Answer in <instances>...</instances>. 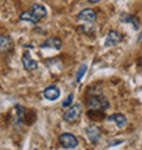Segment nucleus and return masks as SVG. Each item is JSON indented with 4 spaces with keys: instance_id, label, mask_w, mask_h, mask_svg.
Instances as JSON below:
<instances>
[{
    "instance_id": "nucleus-1",
    "label": "nucleus",
    "mask_w": 142,
    "mask_h": 150,
    "mask_svg": "<svg viewBox=\"0 0 142 150\" xmlns=\"http://www.w3.org/2000/svg\"><path fill=\"white\" fill-rule=\"evenodd\" d=\"M86 105L89 109H93V111H103V109H107L109 107L108 101L103 96H93L90 98H87Z\"/></svg>"
},
{
    "instance_id": "nucleus-2",
    "label": "nucleus",
    "mask_w": 142,
    "mask_h": 150,
    "mask_svg": "<svg viewBox=\"0 0 142 150\" xmlns=\"http://www.w3.org/2000/svg\"><path fill=\"white\" fill-rule=\"evenodd\" d=\"M81 115H82V105L81 104H74V105H71L68 108V111L64 112L63 119L68 123H74L81 117Z\"/></svg>"
},
{
    "instance_id": "nucleus-3",
    "label": "nucleus",
    "mask_w": 142,
    "mask_h": 150,
    "mask_svg": "<svg viewBox=\"0 0 142 150\" xmlns=\"http://www.w3.org/2000/svg\"><path fill=\"white\" fill-rule=\"evenodd\" d=\"M59 143L64 149H75V147L78 146V139L75 135H72L71 132H63V134H60L59 137Z\"/></svg>"
},
{
    "instance_id": "nucleus-4",
    "label": "nucleus",
    "mask_w": 142,
    "mask_h": 150,
    "mask_svg": "<svg viewBox=\"0 0 142 150\" xmlns=\"http://www.w3.org/2000/svg\"><path fill=\"white\" fill-rule=\"evenodd\" d=\"M78 19L85 22V23H94L96 19H97V14L92 8H85V10H82V11L79 12Z\"/></svg>"
},
{
    "instance_id": "nucleus-5",
    "label": "nucleus",
    "mask_w": 142,
    "mask_h": 150,
    "mask_svg": "<svg viewBox=\"0 0 142 150\" xmlns=\"http://www.w3.org/2000/svg\"><path fill=\"white\" fill-rule=\"evenodd\" d=\"M120 41H122V34H120L118 30H109L105 37L104 45H105V47H115V45H118Z\"/></svg>"
},
{
    "instance_id": "nucleus-6",
    "label": "nucleus",
    "mask_w": 142,
    "mask_h": 150,
    "mask_svg": "<svg viewBox=\"0 0 142 150\" xmlns=\"http://www.w3.org/2000/svg\"><path fill=\"white\" fill-rule=\"evenodd\" d=\"M86 137L92 143H97L101 139V131L97 126H89L86 128Z\"/></svg>"
},
{
    "instance_id": "nucleus-7",
    "label": "nucleus",
    "mask_w": 142,
    "mask_h": 150,
    "mask_svg": "<svg viewBox=\"0 0 142 150\" xmlns=\"http://www.w3.org/2000/svg\"><path fill=\"white\" fill-rule=\"evenodd\" d=\"M22 64H23V68L26 71H34L38 68V63L30 57L29 52H25L23 56H22Z\"/></svg>"
},
{
    "instance_id": "nucleus-8",
    "label": "nucleus",
    "mask_w": 142,
    "mask_h": 150,
    "mask_svg": "<svg viewBox=\"0 0 142 150\" xmlns=\"http://www.w3.org/2000/svg\"><path fill=\"white\" fill-rule=\"evenodd\" d=\"M44 97L49 101H55L60 97V89L58 86H48L45 90H44Z\"/></svg>"
},
{
    "instance_id": "nucleus-9",
    "label": "nucleus",
    "mask_w": 142,
    "mask_h": 150,
    "mask_svg": "<svg viewBox=\"0 0 142 150\" xmlns=\"http://www.w3.org/2000/svg\"><path fill=\"white\" fill-rule=\"evenodd\" d=\"M32 14L36 16V18H38V19H41V18H45V16L48 15V11L47 8H45V6L41 3H34L32 7Z\"/></svg>"
},
{
    "instance_id": "nucleus-10",
    "label": "nucleus",
    "mask_w": 142,
    "mask_h": 150,
    "mask_svg": "<svg viewBox=\"0 0 142 150\" xmlns=\"http://www.w3.org/2000/svg\"><path fill=\"white\" fill-rule=\"evenodd\" d=\"M41 48H51V49H56L59 51L62 48V41L56 37H49V38L45 40V42L41 44Z\"/></svg>"
},
{
    "instance_id": "nucleus-11",
    "label": "nucleus",
    "mask_w": 142,
    "mask_h": 150,
    "mask_svg": "<svg viewBox=\"0 0 142 150\" xmlns=\"http://www.w3.org/2000/svg\"><path fill=\"white\" fill-rule=\"evenodd\" d=\"M108 120H109V122H115V123H116V126H118L119 128H123V127H126V124H127L126 116H124V115H122V113L111 115V116H108Z\"/></svg>"
},
{
    "instance_id": "nucleus-12",
    "label": "nucleus",
    "mask_w": 142,
    "mask_h": 150,
    "mask_svg": "<svg viewBox=\"0 0 142 150\" xmlns=\"http://www.w3.org/2000/svg\"><path fill=\"white\" fill-rule=\"evenodd\" d=\"M12 48V40L8 36H0V53L8 52Z\"/></svg>"
},
{
    "instance_id": "nucleus-13",
    "label": "nucleus",
    "mask_w": 142,
    "mask_h": 150,
    "mask_svg": "<svg viewBox=\"0 0 142 150\" xmlns=\"http://www.w3.org/2000/svg\"><path fill=\"white\" fill-rule=\"evenodd\" d=\"M120 21H122L123 23H133L135 30H139V22H138V19H137V16L131 15V14H122Z\"/></svg>"
},
{
    "instance_id": "nucleus-14",
    "label": "nucleus",
    "mask_w": 142,
    "mask_h": 150,
    "mask_svg": "<svg viewBox=\"0 0 142 150\" xmlns=\"http://www.w3.org/2000/svg\"><path fill=\"white\" fill-rule=\"evenodd\" d=\"M19 19L21 21H25V22H29V23H32V25H37L38 23V18H36L34 15H33L32 12H29V11H25L21 14L19 16Z\"/></svg>"
},
{
    "instance_id": "nucleus-15",
    "label": "nucleus",
    "mask_w": 142,
    "mask_h": 150,
    "mask_svg": "<svg viewBox=\"0 0 142 150\" xmlns=\"http://www.w3.org/2000/svg\"><path fill=\"white\" fill-rule=\"evenodd\" d=\"M86 71H87V66H86V64H82V66L78 68L77 78H75V83H79V82H81V79L83 78V75L86 74Z\"/></svg>"
},
{
    "instance_id": "nucleus-16",
    "label": "nucleus",
    "mask_w": 142,
    "mask_h": 150,
    "mask_svg": "<svg viewBox=\"0 0 142 150\" xmlns=\"http://www.w3.org/2000/svg\"><path fill=\"white\" fill-rule=\"evenodd\" d=\"M72 100H74V94L71 93V94H68L67 97L63 100V103H62V107H63V108H70L71 104H72Z\"/></svg>"
},
{
    "instance_id": "nucleus-17",
    "label": "nucleus",
    "mask_w": 142,
    "mask_h": 150,
    "mask_svg": "<svg viewBox=\"0 0 142 150\" xmlns=\"http://www.w3.org/2000/svg\"><path fill=\"white\" fill-rule=\"evenodd\" d=\"M32 150H38V149H37V147H34V149H32Z\"/></svg>"
}]
</instances>
